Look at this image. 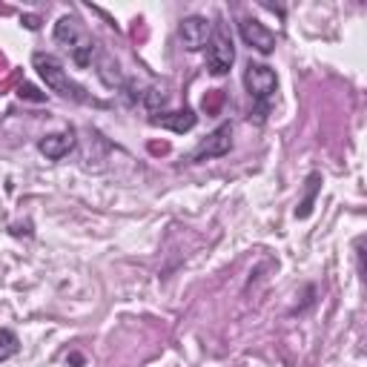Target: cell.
Here are the masks:
<instances>
[{"mask_svg": "<svg viewBox=\"0 0 367 367\" xmlns=\"http://www.w3.org/2000/svg\"><path fill=\"white\" fill-rule=\"evenodd\" d=\"M32 67L38 69V75H41V81L55 92V95H60V98H67V101H72V104H92V106H104V101H98V98H92L89 92L78 83V81H72L69 78V72L64 69V64L55 57V55H49V52H35L32 55Z\"/></svg>", "mask_w": 367, "mask_h": 367, "instance_id": "1", "label": "cell"}, {"mask_svg": "<svg viewBox=\"0 0 367 367\" xmlns=\"http://www.w3.org/2000/svg\"><path fill=\"white\" fill-rule=\"evenodd\" d=\"M55 43L69 52L72 64L78 69L92 67L95 64V57H98V43L92 41V35L83 29V23L78 18H72V15H64L55 23Z\"/></svg>", "mask_w": 367, "mask_h": 367, "instance_id": "2", "label": "cell"}, {"mask_svg": "<svg viewBox=\"0 0 367 367\" xmlns=\"http://www.w3.org/2000/svg\"><path fill=\"white\" fill-rule=\"evenodd\" d=\"M244 89H247V95L253 98L250 120L256 118L258 124H261V120L270 115V109H272L275 92H279V78H275V72L267 64L250 60V64L244 67Z\"/></svg>", "mask_w": 367, "mask_h": 367, "instance_id": "3", "label": "cell"}, {"mask_svg": "<svg viewBox=\"0 0 367 367\" xmlns=\"http://www.w3.org/2000/svg\"><path fill=\"white\" fill-rule=\"evenodd\" d=\"M207 69L212 75H227L235 64V46H233V38L224 26H212L209 32V41H207Z\"/></svg>", "mask_w": 367, "mask_h": 367, "instance_id": "4", "label": "cell"}, {"mask_svg": "<svg viewBox=\"0 0 367 367\" xmlns=\"http://www.w3.org/2000/svg\"><path fill=\"white\" fill-rule=\"evenodd\" d=\"M230 149H233V124L227 120V124L212 130L207 135V141L198 144V149L193 152L190 161L193 164H204V161H212V158H224V155H230Z\"/></svg>", "mask_w": 367, "mask_h": 367, "instance_id": "5", "label": "cell"}, {"mask_svg": "<svg viewBox=\"0 0 367 367\" xmlns=\"http://www.w3.org/2000/svg\"><path fill=\"white\" fill-rule=\"evenodd\" d=\"M238 32H241V41L247 43L250 49H256L258 55H272L275 52V35L270 32V29L256 20V18H244L238 23Z\"/></svg>", "mask_w": 367, "mask_h": 367, "instance_id": "6", "label": "cell"}, {"mask_svg": "<svg viewBox=\"0 0 367 367\" xmlns=\"http://www.w3.org/2000/svg\"><path fill=\"white\" fill-rule=\"evenodd\" d=\"M209 32H212V23L207 18H201V15H190V18H184L178 23V38L190 52L204 49L207 41H209Z\"/></svg>", "mask_w": 367, "mask_h": 367, "instance_id": "7", "label": "cell"}, {"mask_svg": "<svg viewBox=\"0 0 367 367\" xmlns=\"http://www.w3.org/2000/svg\"><path fill=\"white\" fill-rule=\"evenodd\" d=\"M149 124L152 127H161V130H169L175 135H184L190 132L195 124H198V115L193 109H178V112H158V115H149Z\"/></svg>", "mask_w": 367, "mask_h": 367, "instance_id": "8", "label": "cell"}, {"mask_svg": "<svg viewBox=\"0 0 367 367\" xmlns=\"http://www.w3.org/2000/svg\"><path fill=\"white\" fill-rule=\"evenodd\" d=\"M38 149H41V155H46V161L67 158L69 152L75 149V132H72V130H60V132L43 135V138L38 141Z\"/></svg>", "mask_w": 367, "mask_h": 367, "instance_id": "9", "label": "cell"}, {"mask_svg": "<svg viewBox=\"0 0 367 367\" xmlns=\"http://www.w3.org/2000/svg\"><path fill=\"white\" fill-rule=\"evenodd\" d=\"M95 72H98V78H101V83L104 86H109V89H120L124 86V72H120V64L112 57V55H106V52H98V57H95Z\"/></svg>", "mask_w": 367, "mask_h": 367, "instance_id": "10", "label": "cell"}, {"mask_svg": "<svg viewBox=\"0 0 367 367\" xmlns=\"http://www.w3.org/2000/svg\"><path fill=\"white\" fill-rule=\"evenodd\" d=\"M321 190V175L313 172L307 178V193H304V201L296 207V219H310V212H313V204H316V195Z\"/></svg>", "mask_w": 367, "mask_h": 367, "instance_id": "11", "label": "cell"}, {"mask_svg": "<svg viewBox=\"0 0 367 367\" xmlns=\"http://www.w3.org/2000/svg\"><path fill=\"white\" fill-rule=\"evenodd\" d=\"M167 101H169V95L164 89H158V86H144V95H141V104L152 112V115H158L164 106H167Z\"/></svg>", "mask_w": 367, "mask_h": 367, "instance_id": "12", "label": "cell"}, {"mask_svg": "<svg viewBox=\"0 0 367 367\" xmlns=\"http://www.w3.org/2000/svg\"><path fill=\"white\" fill-rule=\"evenodd\" d=\"M18 350H20L18 333L9 330V327H4V330H0V361H9L12 356H18Z\"/></svg>", "mask_w": 367, "mask_h": 367, "instance_id": "13", "label": "cell"}, {"mask_svg": "<svg viewBox=\"0 0 367 367\" xmlns=\"http://www.w3.org/2000/svg\"><path fill=\"white\" fill-rule=\"evenodd\" d=\"M20 98H29V101H43V95H38L35 86H20Z\"/></svg>", "mask_w": 367, "mask_h": 367, "instance_id": "14", "label": "cell"}, {"mask_svg": "<svg viewBox=\"0 0 367 367\" xmlns=\"http://www.w3.org/2000/svg\"><path fill=\"white\" fill-rule=\"evenodd\" d=\"M26 26H29V29H38L41 23H38V18H26Z\"/></svg>", "mask_w": 367, "mask_h": 367, "instance_id": "15", "label": "cell"}, {"mask_svg": "<svg viewBox=\"0 0 367 367\" xmlns=\"http://www.w3.org/2000/svg\"><path fill=\"white\" fill-rule=\"evenodd\" d=\"M69 361H72V364H83V356H78V353H72V356H69Z\"/></svg>", "mask_w": 367, "mask_h": 367, "instance_id": "16", "label": "cell"}]
</instances>
